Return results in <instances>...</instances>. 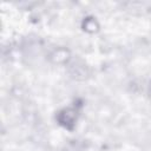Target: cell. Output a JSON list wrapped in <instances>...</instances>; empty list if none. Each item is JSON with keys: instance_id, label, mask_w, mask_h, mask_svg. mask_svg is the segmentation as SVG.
Here are the masks:
<instances>
[{"instance_id": "obj_4", "label": "cell", "mask_w": 151, "mask_h": 151, "mask_svg": "<svg viewBox=\"0 0 151 151\" xmlns=\"http://www.w3.org/2000/svg\"><path fill=\"white\" fill-rule=\"evenodd\" d=\"M149 94H150V98H151V85H150V88H149Z\"/></svg>"}, {"instance_id": "obj_2", "label": "cell", "mask_w": 151, "mask_h": 151, "mask_svg": "<svg viewBox=\"0 0 151 151\" xmlns=\"http://www.w3.org/2000/svg\"><path fill=\"white\" fill-rule=\"evenodd\" d=\"M60 124H63L66 127H71L70 125H73L74 120H76V111L73 109H66L63 112H60L59 117H58Z\"/></svg>"}, {"instance_id": "obj_1", "label": "cell", "mask_w": 151, "mask_h": 151, "mask_svg": "<svg viewBox=\"0 0 151 151\" xmlns=\"http://www.w3.org/2000/svg\"><path fill=\"white\" fill-rule=\"evenodd\" d=\"M50 58H51L52 63H54V64H64L70 59V52L67 48L59 47V48H55L51 53Z\"/></svg>"}, {"instance_id": "obj_3", "label": "cell", "mask_w": 151, "mask_h": 151, "mask_svg": "<svg viewBox=\"0 0 151 151\" xmlns=\"http://www.w3.org/2000/svg\"><path fill=\"white\" fill-rule=\"evenodd\" d=\"M98 28V24L93 18H87L84 22V29L87 32H94Z\"/></svg>"}]
</instances>
